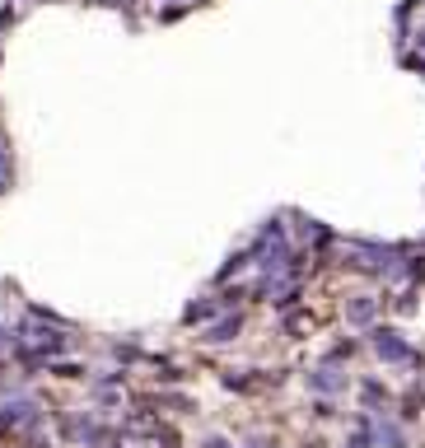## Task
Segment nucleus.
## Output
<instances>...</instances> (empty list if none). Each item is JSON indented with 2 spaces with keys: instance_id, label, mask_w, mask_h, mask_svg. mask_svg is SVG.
Listing matches in <instances>:
<instances>
[{
  "instance_id": "f257e3e1",
  "label": "nucleus",
  "mask_w": 425,
  "mask_h": 448,
  "mask_svg": "<svg viewBox=\"0 0 425 448\" xmlns=\"http://www.w3.org/2000/svg\"><path fill=\"white\" fill-rule=\"evenodd\" d=\"M206 448H224V439H210V444H206Z\"/></svg>"
}]
</instances>
